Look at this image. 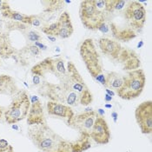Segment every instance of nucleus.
<instances>
[{
  "instance_id": "33",
  "label": "nucleus",
  "mask_w": 152,
  "mask_h": 152,
  "mask_svg": "<svg viewBox=\"0 0 152 152\" xmlns=\"http://www.w3.org/2000/svg\"><path fill=\"white\" fill-rule=\"evenodd\" d=\"M97 114H98L99 117H104V114H105V111L103 109H98L97 110Z\"/></svg>"
},
{
  "instance_id": "36",
  "label": "nucleus",
  "mask_w": 152,
  "mask_h": 152,
  "mask_svg": "<svg viewBox=\"0 0 152 152\" xmlns=\"http://www.w3.org/2000/svg\"><path fill=\"white\" fill-rule=\"evenodd\" d=\"M106 94H108L109 96H115V93H114V91H110V90H109V89H106Z\"/></svg>"
},
{
  "instance_id": "24",
  "label": "nucleus",
  "mask_w": 152,
  "mask_h": 152,
  "mask_svg": "<svg viewBox=\"0 0 152 152\" xmlns=\"http://www.w3.org/2000/svg\"><path fill=\"white\" fill-rule=\"evenodd\" d=\"M0 152H14V149L7 141L0 139Z\"/></svg>"
},
{
  "instance_id": "23",
  "label": "nucleus",
  "mask_w": 152,
  "mask_h": 152,
  "mask_svg": "<svg viewBox=\"0 0 152 152\" xmlns=\"http://www.w3.org/2000/svg\"><path fill=\"white\" fill-rule=\"evenodd\" d=\"M46 3L50 4V6H48V8L45 9V12H54L60 10L63 7L64 4L65 2L64 1H58V0H55V1H46Z\"/></svg>"
},
{
  "instance_id": "2",
  "label": "nucleus",
  "mask_w": 152,
  "mask_h": 152,
  "mask_svg": "<svg viewBox=\"0 0 152 152\" xmlns=\"http://www.w3.org/2000/svg\"><path fill=\"white\" fill-rule=\"evenodd\" d=\"M79 52L89 73L104 86L105 75L104 74V66L93 40L91 38L85 39L80 45Z\"/></svg>"
},
{
  "instance_id": "34",
  "label": "nucleus",
  "mask_w": 152,
  "mask_h": 152,
  "mask_svg": "<svg viewBox=\"0 0 152 152\" xmlns=\"http://www.w3.org/2000/svg\"><path fill=\"white\" fill-rule=\"evenodd\" d=\"M35 45L37 47H40V49H43V50H45L47 47L45 45H42V44H40V43H38V42H36L35 43Z\"/></svg>"
},
{
  "instance_id": "40",
  "label": "nucleus",
  "mask_w": 152,
  "mask_h": 152,
  "mask_svg": "<svg viewBox=\"0 0 152 152\" xmlns=\"http://www.w3.org/2000/svg\"><path fill=\"white\" fill-rule=\"evenodd\" d=\"M142 45H143V42H142V41H140V43L137 45V48H141Z\"/></svg>"
},
{
  "instance_id": "17",
  "label": "nucleus",
  "mask_w": 152,
  "mask_h": 152,
  "mask_svg": "<svg viewBox=\"0 0 152 152\" xmlns=\"http://www.w3.org/2000/svg\"><path fill=\"white\" fill-rule=\"evenodd\" d=\"M47 111L50 116L63 117L68 120L74 116L73 110L70 108V106L53 101H50L47 103Z\"/></svg>"
},
{
  "instance_id": "29",
  "label": "nucleus",
  "mask_w": 152,
  "mask_h": 152,
  "mask_svg": "<svg viewBox=\"0 0 152 152\" xmlns=\"http://www.w3.org/2000/svg\"><path fill=\"white\" fill-rule=\"evenodd\" d=\"M126 4L125 1H121V0H116L115 3V7H114V11H119L121 9H123Z\"/></svg>"
},
{
  "instance_id": "30",
  "label": "nucleus",
  "mask_w": 152,
  "mask_h": 152,
  "mask_svg": "<svg viewBox=\"0 0 152 152\" xmlns=\"http://www.w3.org/2000/svg\"><path fill=\"white\" fill-rule=\"evenodd\" d=\"M30 24H32L36 27H39L41 25V21L37 16H31V22Z\"/></svg>"
},
{
  "instance_id": "7",
  "label": "nucleus",
  "mask_w": 152,
  "mask_h": 152,
  "mask_svg": "<svg viewBox=\"0 0 152 152\" xmlns=\"http://www.w3.org/2000/svg\"><path fill=\"white\" fill-rule=\"evenodd\" d=\"M67 75L66 78L72 89L79 96V104L87 106L92 103L93 96L84 83L81 74L72 62L67 64Z\"/></svg>"
},
{
  "instance_id": "21",
  "label": "nucleus",
  "mask_w": 152,
  "mask_h": 152,
  "mask_svg": "<svg viewBox=\"0 0 152 152\" xmlns=\"http://www.w3.org/2000/svg\"><path fill=\"white\" fill-rule=\"evenodd\" d=\"M15 89L16 85L12 77L6 75L0 76V94L12 95L15 92Z\"/></svg>"
},
{
  "instance_id": "8",
  "label": "nucleus",
  "mask_w": 152,
  "mask_h": 152,
  "mask_svg": "<svg viewBox=\"0 0 152 152\" xmlns=\"http://www.w3.org/2000/svg\"><path fill=\"white\" fill-rule=\"evenodd\" d=\"M79 17L83 26L89 30H97L105 22V13L99 11L93 0H84L80 3Z\"/></svg>"
},
{
  "instance_id": "22",
  "label": "nucleus",
  "mask_w": 152,
  "mask_h": 152,
  "mask_svg": "<svg viewBox=\"0 0 152 152\" xmlns=\"http://www.w3.org/2000/svg\"><path fill=\"white\" fill-rule=\"evenodd\" d=\"M2 15L6 18L12 19L14 21H18V22H21L22 23L30 24V22H31V16L12 11V9H8V10L2 12Z\"/></svg>"
},
{
  "instance_id": "26",
  "label": "nucleus",
  "mask_w": 152,
  "mask_h": 152,
  "mask_svg": "<svg viewBox=\"0 0 152 152\" xmlns=\"http://www.w3.org/2000/svg\"><path fill=\"white\" fill-rule=\"evenodd\" d=\"M116 0H104L105 4V12H113L114 7H115Z\"/></svg>"
},
{
  "instance_id": "1",
  "label": "nucleus",
  "mask_w": 152,
  "mask_h": 152,
  "mask_svg": "<svg viewBox=\"0 0 152 152\" xmlns=\"http://www.w3.org/2000/svg\"><path fill=\"white\" fill-rule=\"evenodd\" d=\"M27 135L36 147L43 152H71V142L65 140L47 124L30 126Z\"/></svg>"
},
{
  "instance_id": "16",
  "label": "nucleus",
  "mask_w": 152,
  "mask_h": 152,
  "mask_svg": "<svg viewBox=\"0 0 152 152\" xmlns=\"http://www.w3.org/2000/svg\"><path fill=\"white\" fill-rule=\"evenodd\" d=\"M57 23L58 29L54 34L55 37H58L61 38H68L73 34L74 29L68 12H64L60 15Z\"/></svg>"
},
{
  "instance_id": "18",
  "label": "nucleus",
  "mask_w": 152,
  "mask_h": 152,
  "mask_svg": "<svg viewBox=\"0 0 152 152\" xmlns=\"http://www.w3.org/2000/svg\"><path fill=\"white\" fill-rule=\"evenodd\" d=\"M124 81V76L115 71H110L105 75L104 87L106 89H110L111 91H115L117 92L118 90L122 88Z\"/></svg>"
},
{
  "instance_id": "28",
  "label": "nucleus",
  "mask_w": 152,
  "mask_h": 152,
  "mask_svg": "<svg viewBox=\"0 0 152 152\" xmlns=\"http://www.w3.org/2000/svg\"><path fill=\"white\" fill-rule=\"evenodd\" d=\"M25 50H28L31 55H33V56H37V55H38L39 54V52H40V50H39V48H37V47L35 45H28L27 47H25Z\"/></svg>"
},
{
  "instance_id": "20",
  "label": "nucleus",
  "mask_w": 152,
  "mask_h": 152,
  "mask_svg": "<svg viewBox=\"0 0 152 152\" xmlns=\"http://www.w3.org/2000/svg\"><path fill=\"white\" fill-rule=\"evenodd\" d=\"M91 148L90 135L81 134L80 137L75 142H71V152H83Z\"/></svg>"
},
{
  "instance_id": "6",
  "label": "nucleus",
  "mask_w": 152,
  "mask_h": 152,
  "mask_svg": "<svg viewBox=\"0 0 152 152\" xmlns=\"http://www.w3.org/2000/svg\"><path fill=\"white\" fill-rule=\"evenodd\" d=\"M31 73L39 77L49 74L56 77L58 82L60 83L64 80L67 75V70L64 66L63 58H48L34 65L31 69Z\"/></svg>"
},
{
  "instance_id": "19",
  "label": "nucleus",
  "mask_w": 152,
  "mask_h": 152,
  "mask_svg": "<svg viewBox=\"0 0 152 152\" xmlns=\"http://www.w3.org/2000/svg\"><path fill=\"white\" fill-rule=\"evenodd\" d=\"M110 30L111 31L112 36L117 40H122L124 42H128L130 39L136 37V34L130 29H119L115 23H111L110 26Z\"/></svg>"
},
{
  "instance_id": "14",
  "label": "nucleus",
  "mask_w": 152,
  "mask_h": 152,
  "mask_svg": "<svg viewBox=\"0 0 152 152\" xmlns=\"http://www.w3.org/2000/svg\"><path fill=\"white\" fill-rule=\"evenodd\" d=\"M117 61L121 63L124 70L129 71L139 69L141 64L140 59L137 54L134 50L124 47L123 48Z\"/></svg>"
},
{
  "instance_id": "31",
  "label": "nucleus",
  "mask_w": 152,
  "mask_h": 152,
  "mask_svg": "<svg viewBox=\"0 0 152 152\" xmlns=\"http://www.w3.org/2000/svg\"><path fill=\"white\" fill-rule=\"evenodd\" d=\"M8 9H11L9 3L7 1H4V0H0V11L4 12V11L8 10Z\"/></svg>"
},
{
  "instance_id": "10",
  "label": "nucleus",
  "mask_w": 152,
  "mask_h": 152,
  "mask_svg": "<svg viewBox=\"0 0 152 152\" xmlns=\"http://www.w3.org/2000/svg\"><path fill=\"white\" fill-rule=\"evenodd\" d=\"M97 117V112L94 110L84 111L79 114H74V116L67 121V124L72 129L78 130L80 134L90 135Z\"/></svg>"
},
{
  "instance_id": "11",
  "label": "nucleus",
  "mask_w": 152,
  "mask_h": 152,
  "mask_svg": "<svg viewBox=\"0 0 152 152\" xmlns=\"http://www.w3.org/2000/svg\"><path fill=\"white\" fill-rule=\"evenodd\" d=\"M135 117L142 134L152 132V102L151 100L140 104L135 110Z\"/></svg>"
},
{
  "instance_id": "5",
  "label": "nucleus",
  "mask_w": 152,
  "mask_h": 152,
  "mask_svg": "<svg viewBox=\"0 0 152 152\" xmlns=\"http://www.w3.org/2000/svg\"><path fill=\"white\" fill-rule=\"evenodd\" d=\"M31 107L28 94L24 91H19L13 98L12 104L4 112L5 121L9 124H14L27 117Z\"/></svg>"
},
{
  "instance_id": "25",
  "label": "nucleus",
  "mask_w": 152,
  "mask_h": 152,
  "mask_svg": "<svg viewBox=\"0 0 152 152\" xmlns=\"http://www.w3.org/2000/svg\"><path fill=\"white\" fill-rule=\"evenodd\" d=\"M57 29H58V23L56 22V23H51V24H50L49 26L44 27V28L42 29V31L45 32L47 35L54 36L56 31H57Z\"/></svg>"
},
{
  "instance_id": "4",
  "label": "nucleus",
  "mask_w": 152,
  "mask_h": 152,
  "mask_svg": "<svg viewBox=\"0 0 152 152\" xmlns=\"http://www.w3.org/2000/svg\"><path fill=\"white\" fill-rule=\"evenodd\" d=\"M146 76L143 70H130L124 76L122 88L117 91V96L124 100H132L140 96L145 86Z\"/></svg>"
},
{
  "instance_id": "35",
  "label": "nucleus",
  "mask_w": 152,
  "mask_h": 152,
  "mask_svg": "<svg viewBox=\"0 0 152 152\" xmlns=\"http://www.w3.org/2000/svg\"><path fill=\"white\" fill-rule=\"evenodd\" d=\"M104 100H105V102H111L112 96H109L108 94H105V96H104Z\"/></svg>"
},
{
  "instance_id": "15",
  "label": "nucleus",
  "mask_w": 152,
  "mask_h": 152,
  "mask_svg": "<svg viewBox=\"0 0 152 152\" xmlns=\"http://www.w3.org/2000/svg\"><path fill=\"white\" fill-rule=\"evenodd\" d=\"M98 46L104 54L117 61L124 48L119 42L110 39L108 37H101L98 40Z\"/></svg>"
},
{
  "instance_id": "12",
  "label": "nucleus",
  "mask_w": 152,
  "mask_h": 152,
  "mask_svg": "<svg viewBox=\"0 0 152 152\" xmlns=\"http://www.w3.org/2000/svg\"><path fill=\"white\" fill-rule=\"evenodd\" d=\"M90 137L97 144L109 143V142L110 141V131L104 117L99 116L97 117L95 121Z\"/></svg>"
},
{
  "instance_id": "39",
  "label": "nucleus",
  "mask_w": 152,
  "mask_h": 152,
  "mask_svg": "<svg viewBox=\"0 0 152 152\" xmlns=\"http://www.w3.org/2000/svg\"><path fill=\"white\" fill-rule=\"evenodd\" d=\"M2 116H3V108L0 107V120H1V118H2Z\"/></svg>"
},
{
  "instance_id": "38",
  "label": "nucleus",
  "mask_w": 152,
  "mask_h": 152,
  "mask_svg": "<svg viewBox=\"0 0 152 152\" xmlns=\"http://www.w3.org/2000/svg\"><path fill=\"white\" fill-rule=\"evenodd\" d=\"M48 38H49V39H50L52 42L56 41V37H52V36H48Z\"/></svg>"
},
{
  "instance_id": "41",
  "label": "nucleus",
  "mask_w": 152,
  "mask_h": 152,
  "mask_svg": "<svg viewBox=\"0 0 152 152\" xmlns=\"http://www.w3.org/2000/svg\"><path fill=\"white\" fill-rule=\"evenodd\" d=\"M105 107H106V108H109V109H110V108H111L112 106H111V104H106Z\"/></svg>"
},
{
  "instance_id": "9",
  "label": "nucleus",
  "mask_w": 152,
  "mask_h": 152,
  "mask_svg": "<svg viewBox=\"0 0 152 152\" xmlns=\"http://www.w3.org/2000/svg\"><path fill=\"white\" fill-rule=\"evenodd\" d=\"M124 18L134 30H140L146 21V10L137 1H129L124 10Z\"/></svg>"
},
{
  "instance_id": "3",
  "label": "nucleus",
  "mask_w": 152,
  "mask_h": 152,
  "mask_svg": "<svg viewBox=\"0 0 152 152\" xmlns=\"http://www.w3.org/2000/svg\"><path fill=\"white\" fill-rule=\"evenodd\" d=\"M40 90L44 91L41 94L46 96L50 101L69 106H77L79 104V96L72 89L66 77L64 81L58 83H45Z\"/></svg>"
},
{
  "instance_id": "32",
  "label": "nucleus",
  "mask_w": 152,
  "mask_h": 152,
  "mask_svg": "<svg viewBox=\"0 0 152 152\" xmlns=\"http://www.w3.org/2000/svg\"><path fill=\"white\" fill-rule=\"evenodd\" d=\"M33 83L34 84H39V83H40V77H38V76H36V75H33Z\"/></svg>"
},
{
  "instance_id": "27",
  "label": "nucleus",
  "mask_w": 152,
  "mask_h": 152,
  "mask_svg": "<svg viewBox=\"0 0 152 152\" xmlns=\"http://www.w3.org/2000/svg\"><path fill=\"white\" fill-rule=\"evenodd\" d=\"M28 39L31 42H37L39 40L42 39V37L39 35L37 32H35V31H31L29 32L28 34Z\"/></svg>"
},
{
  "instance_id": "13",
  "label": "nucleus",
  "mask_w": 152,
  "mask_h": 152,
  "mask_svg": "<svg viewBox=\"0 0 152 152\" xmlns=\"http://www.w3.org/2000/svg\"><path fill=\"white\" fill-rule=\"evenodd\" d=\"M27 124L30 126L46 124L43 105L37 96H31V107L27 115Z\"/></svg>"
},
{
  "instance_id": "37",
  "label": "nucleus",
  "mask_w": 152,
  "mask_h": 152,
  "mask_svg": "<svg viewBox=\"0 0 152 152\" xmlns=\"http://www.w3.org/2000/svg\"><path fill=\"white\" fill-rule=\"evenodd\" d=\"M112 117H114V121H115V122H117V113H116V112H113V113H112Z\"/></svg>"
}]
</instances>
